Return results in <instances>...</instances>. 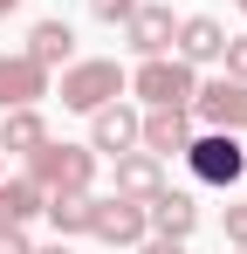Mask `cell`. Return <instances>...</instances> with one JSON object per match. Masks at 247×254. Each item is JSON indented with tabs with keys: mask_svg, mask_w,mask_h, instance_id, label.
I'll return each mask as SVG.
<instances>
[{
	"mask_svg": "<svg viewBox=\"0 0 247 254\" xmlns=\"http://www.w3.org/2000/svg\"><path fill=\"white\" fill-rule=\"evenodd\" d=\"M28 179L41 192H89L96 151L89 144H41V151H28Z\"/></svg>",
	"mask_w": 247,
	"mask_h": 254,
	"instance_id": "6da1fadb",
	"label": "cell"
},
{
	"mask_svg": "<svg viewBox=\"0 0 247 254\" xmlns=\"http://www.w3.org/2000/svg\"><path fill=\"white\" fill-rule=\"evenodd\" d=\"M220 55H227V76H241V83H247V35H227Z\"/></svg>",
	"mask_w": 247,
	"mask_h": 254,
	"instance_id": "ac0fdd59",
	"label": "cell"
},
{
	"mask_svg": "<svg viewBox=\"0 0 247 254\" xmlns=\"http://www.w3.org/2000/svg\"><path fill=\"white\" fill-rule=\"evenodd\" d=\"M185 165H192L199 186H234V179L247 172V144L234 137V130H206V137L185 144Z\"/></svg>",
	"mask_w": 247,
	"mask_h": 254,
	"instance_id": "7a4b0ae2",
	"label": "cell"
},
{
	"mask_svg": "<svg viewBox=\"0 0 247 254\" xmlns=\"http://www.w3.org/2000/svg\"><path fill=\"white\" fill-rule=\"evenodd\" d=\"M0 254H35V248H28V234H21V227H0Z\"/></svg>",
	"mask_w": 247,
	"mask_h": 254,
	"instance_id": "44dd1931",
	"label": "cell"
},
{
	"mask_svg": "<svg viewBox=\"0 0 247 254\" xmlns=\"http://www.w3.org/2000/svg\"><path fill=\"white\" fill-rule=\"evenodd\" d=\"M227 241L247 248V199H241V206H227Z\"/></svg>",
	"mask_w": 247,
	"mask_h": 254,
	"instance_id": "ffe728a7",
	"label": "cell"
},
{
	"mask_svg": "<svg viewBox=\"0 0 247 254\" xmlns=\"http://www.w3.org/2000/svg\"><path fill=\"white\" fill-rule=\"evenodd\" d=\"M124 35L137 55H165L172 35H179V21H172V7H130V21H124Z\"/></svg>",
	"mask_w": 247,
	"mask_h": 254,
	"instance_id": "30bf717a",
	"label": "cell"
},
{
	"mask_svg": "<svg viewBox=\"0 0 247 254\" xmlns=\"http://www.w3.org/2000/svg\"><path fill=\"white\" fill-rule=\"evenodd\" d=\"M144 227H151V234H165V241H185V234L199 227L192 192H172V186H158V192L144 199Z\"/></svg>",
	"mask_w": 247,
	"mask_h": 254,
	"instance_id": "52a82bcc",
	"label": "cell"
},
{
	"mask_svg": "<svg viewBox=\"0 0 247 254\" xmlns=\"http://www.w3.org/2000/svg\"><path fill=\"white\" fill-rule=\"evenodd\" d=\"M241 254H247V248H241Z\"/></svg>",
	"mask_w": 247,
	"mask_h": 254,
	"instance_id": "484cf974",
	"label": "cell"
},
{
	"mask_svg": "<svg viewBox=\"0 0 247 254\" xmlns=\"http://www.w3.org/2000/svg\"><path fill=\"white\" fill-rule=\"evenodd\" d=\"M130 7H137V0H89L96 21H130Z\"/></svg>",
	"mask_w": 247,
	"mask_h": 254,
	"instance_id": "d6986e66",
	"label": "cell"
},
{
	"mask_svg": "<svg viewBox=\"0 0 247 254\" xmlns=\"http://www.w3.org/2000/svg\"><path fill=\"white\" fill-rule=\"evenodd\" d=\"M69 55H76V35H69V21H35V35H28V62L55 69V62H69Z\"/></svg>",
	"mask_w": 247,
	"mask_h": 254,
	"instance_id": "5bb4252c",
	"label": "cell"
},
{
	"mask_svg": "<svg viewBox=\"0 0 247 254\" xmlns=\"http://www.w3.org/2000/svg\"><path fill=\"white\" fill-rule=\"evenodd\" d=\"M179 62H213L220 48H227V28L213 21V14H192V21H179Z\"/></svg>",
	"mask_w": 247,
	"mask_h": 254,
	"instance_id": "4fadbf2b",
	"label": "cell"
},
{
	"mask_svg": "<svg viewBox=\"0 0 247 254\" xmlns=\"http://www.w3.org/2000/svg\"><path fill=\"white\" fill-rule=\"evenodd\" d=\"M35 254H69V241H55V248H35Z\"/></svg>",
	"mask_w": 247,
	"mask_h": 254,
	"instance_id": "603a6c76",
	"label": "cell"
},
{
	"mask_svg": "<svg viewBox=\"0 0 247 254\" xmlns=\"http://www.w3.org/2000/svg\"><path fill=\"white\" fill-rule=\"evenodd\" d=\"M130 89L158 110V103H172V110H185L192 103V89H199V76H192V62H165V55H144V69L130 76Z\"/></svg>",
	"mask_w": 247,
	"mask_h": 254,
	"instance_id": "3957f363",
	"label": "cell"
},
{
	"mask_svg": "<svg viewBox=\"0 0 247 254\" xmlns=\"http://www.w3.org/2000/svg\"><path fill=\"white\" fill-rule=\"evenodd\" d=\"M124 96V69L117 62H69L62 69V103L69 110H103Z\"/></svg>",
	"mask_w": 247,
	"mask_h": 254,
	"instance_id": "277c9868",
	"label": "cell"
},
{
	"mask_svg": "<svg viewBox=\"0 0 247 254\" xmlns=\"http://www.w3.org/2000/svg\"><path fill=\"white\" fill-rule=\"evenodd\" d=\"M137 254H185V241H165V234H151V241H144Z\"/></svg>",
	"mask_w": 247,
	"mask_h": 254,
	"instance_id": "7402d4cb",
	"label": "cell"
},
{
	"mask_svg": "<svg viewBox=\"0 0 247 254\" xmlns=\"http://www.w3.org/2000/svg\"><path fill=\"white\" fill-rule=\"evenodd\" d=\"M41 144H48V124H41L35 110H7V124H0V151H21V158H28V151H41Z\"/></svg>",
	"mask_w": 247,
	"mask_h": 254,
	"instance_id": "2e32d148",
	"label": "cell"
},
{
	"mask_svg": "<svg viewBox=\"0 0 247 254\" xmlns=\"http://www.w3.org/2000/svg\"><path fill=\"white\" fill-rule=\"evenodd\" d=\"M137 144H144L151 158H172V151H185V144H192V124H185V110H172V103L144 110V117H137Z\"/></svg>",
	"mask_w": 247,
	"mask_h": 254,
	"instance_id": "ba28073f",
	"label": "cell"
},
{
	"mask_svg": "<svg viewBox=\"0 0 247 254\" xmlns=\"http://www.w3.org/2000/svg\"><path fill=\"white\" fill-rule=\"evenodd\" d=\"M158 186H165V172H158L151 151H117V199H137L144 206Z\"/></svg>",
	"mask_w": 247,
	"mask_h": 254,
	"instance_id": "8fae6325",
	"label": "cell"
},
{
	"mask_svg": "<svg viewBox=\"0 0 247 254\" xmlns=\"http://www.w3.org/2000/svg\"><path fill=\"white\" fill-rule=\"evenodd\" d=\"M185 110H199V117H206L213 130H247V83H241V76H220V83H199Z\"/></svg>",
	"mask_w": 247,
	"mask_h": 254,
	"instance_id": "5b68a950",
	"label": "cell"
},
{
	"mask_svg": "<svg viewBox=\"0 0 247 254\" xmlns=\"http://www.w3.org/2000/svg\"><path fill=\"white\" fill-rule=\"evenodd\" d=\"M234 7H241V14H247V0H234Z\"/></svg>",
	"mask_w": 247,
	"mask_h": 254,
	"instance_id": "d4e9b609",
	"label": "cell"
},
{
	"mask_svg": "<svg viewBox=\"0 0 247 254\" xmlns=\"http://www.w3.org/2000/svg\"><path fill=\"white\" fill-rule=\"evenodd\" d=\"M96 130H89V151H130L137 144V110H124V103H103V110H89Z\"/></svg>",
	"mask_w": 247,
	"mask_h": 254,
	"instance_id": "7c38bea8",
	"label": "cell"
},
{
	"mask_svg": "<svg viewBox=\"0 0 247 254\" xmlns=\"http://www.w3.org/2000/svg\"><path fill=\"white\" fill-rule=\"evenodd\" d=\"M41 199H48V192H41L35 179H7V186H0V227H28L41 213Z\"/></svg>",
	"mask_w": 247,
	"mask_h": 254,
	"instance_id": "9a60e30c",
	"label": "cell"
},
{
	"mask_svg": "<svg viewBox=\"0 0 247 254\" xmlns=\"http://www.w3.org/2000/svg\"><path fill=\"white\" fill-rule=\"evenodd\" d=\"M14 7H21V0H0V14H14Z\"/></svg>",
	"mask_w": 247,
	"mask_h": 254,
	"instance_id": "cb8c5ba5",
	"label": "cell"
},
{
	"mask_svg": "<svg viewBox=\"0 0 247 254\" xmlns=\"http://www.w3.org/2000/svg\"><path fill=\"white\" fill-rule=\"evenodd\" d=\"M89 234L110 241V248H137L151 227H144V206H137V199H117V192H110V199H89Z\"/></svg>",
	"mask_w": 247,
	"mask_h": 254,
	"instance_id": "8992f818",
	"label": "cell"
},
{
	"mask_svg": "<svg viewBox=\"0 0 247 254\" xmlns=\"http://www.w3.org/2000/svg\"><path fill=\"white\" fill-rule=\"evenodd\" d=\"M41 213L55 220V234L69 241V234H89V192H48Z\"/></svg>",
	"mask_w": 247,
	"mask_h": 254,
	"instance_id": "e0dca14e",
	"label": "cell"
},
{
	"mask_svg": "<svg viewBox=\"0 0 247 254\" xmlns=\"http://www.w3.org/2000/svg\"><path fill=\"white\" fill-rule=\"evenodd\" d=\"M35 96H48V69L28 55H7L0 62V110H28Z\"/></svg>",
	"mask_w": 247,
	"mask_h": 254,
	"instance_id": "9c48e42d",
	"label": "cell"
}]
</instances>
